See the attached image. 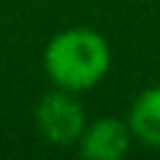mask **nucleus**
<instances>
[{
    "mask_svg": "<svg viewBox=\"0 0 160 160\" xmlns=\"http://www.w3.org/2000/svg\"><path fill=\"white\" fill-rule=\"evenodd\" d=\"M35 122L40 135L52 142V145H72L80 140L82 130H85V110L82 105L72 98L70 90L58 88L55 92L45 95L38 102L35 110Z\"/></svg>",
    "mask_w": 160,
    "mask_h": 160,
    "instance_id": "2",
    "label": "nucleus"
},
{
    "mask_svg": "<svg viewBox=\"0 0 160 160\" xmlns=\"http://www.w3.org/2000/svg\"><path fill=\"white\" fill-rule=\"evenodd\" d=\"M128 125L142 145L160 150V85L145 88L132 100L128 112Z\"/></svg>",
    "mask_w": 160,
    "mask_h": 160,
    "instance_id": "4",
    "label": "nucleus"
},
{
    "mask_svg": "<svg viewBox=\"0 0 160 160\" xmlns=\"http://www.w3.org/2000/svg\"><path fill=\"white\" fill-rule=\"evenodd\" d=\"M48 78L70 92L95 88L110 70V48L90 28H68L50 38L42 52Z\"/></svg>",
    "mask_w": 160,
    "mask_h": 160,
    "instance_id": "1",
    "label": "nucleus"
},
{
    "mask_svg": "<svg viewBox=\"0 0 160 160\" xmlns=\"http://www.w3.org/2000/svg\"><path fill=\"white\" fill-rule=\"evenodd\" d=\"M132 130L128 120L120 118H98L90 125H85L80 135V152L90 160H118L130 150Z\"/></svg>",
    "mask_w": 160,
    "mask_h": 160,
    "instance_id": "3",
    "label": "nucleus"
}]
</instances>
